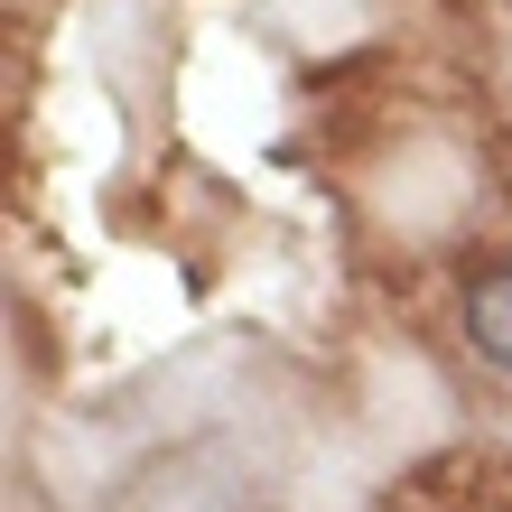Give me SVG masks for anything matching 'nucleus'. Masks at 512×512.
I'll use <instances>...</instances> for the list:
<instances>
[{"label":"nucleus","instance_id":"f257e3e1","mask_svg":"<svg viewBox=\"0 0 512 512\" xmlns=\"http://www.w3.org/2000/svg\"><path fill=\"white\" fill-rule=\"evenodd\" d=\"M466 345L485 354V364L512 382V261H494L485 280L466 289Z\"/></svg>","mask_w":512,"mask_h":512}]
</instances>
